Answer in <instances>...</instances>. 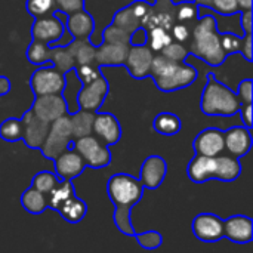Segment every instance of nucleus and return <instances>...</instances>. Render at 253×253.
<instances>
[{"instance_id": "nucleus-1", "label": "nucleus", "mask_w": 253, "mask_h": 253, "mask_svg": "<svg viewBox=\"0 0 253 253\" xmlns=\"http://www.w3.org/2000/svg\"><path fill=\"white\" fill-rule=\"evenodd\" d=\"M107 194L114 205L113 219L117 230L127 237H133L135 230L130 221V212L144 194V185L139 178L127 173H116L107 182Z\"/></svg>"}, {"instance_id": "nucleus-2", "label": "nucleus", "mask_w": 253, "mask_h": 253, "mask_svg": "<svg viewBox=\"0 0 253 253\" xmlns=\"http://www.w3.org/2000/svg\"><path fill=\"white\" fill-rule=\"evenodd\" d=\"M188 52L211 67H221L228 56L221 43V33L218 31L216 19L209 13L199 16L194 22Z\"/></svg>"}, {"instance_id": "nucleus-3", "label": "nucleus", "mask_w": 253, "mask_h": 253, "mask_svg": "<svg viewBox=\"0 0 253 253\" xmlns=\"http://www.w3.org/2000/svg\"><path fill=\"white\" fill-rule=\"evenodd\" d=\"M148 76L154 80L159 90L175 92L191 86L197 80L199 73L194 67L170 61L159 52L153 56Z\"/></svg>"}, {"instance_id": "nucleus-4", "label": "nucleus", "mask_w": 253, "mask_h": 253, "mask_svg": "<svg viewBox=\"0 0 253 253\" xmlns=\"http://www.w3.org/2000/svg\"><path fill=\"white\" fill-rule=\"evenodd\" d=\"M242 102L230 87L221 83L213 73L208 74V83L202 92L200 110L206 116L230 117L239 113Z\"/></svg>"}, {"instance_id": "nucleus-5", "label": "nucleus", "mask_w": 253, "mask_h": 253, "mask_svg": "<svg viewBox=\"0 0 253 253\" xmlns=\"http://www.w3.org/2000/svg\"><path fill=\"white\" fill-rule=\"evenodd\" d=\"M74 142L73 132H71V123H70V114H64L62 117L56 119L50 123L47 136L40 148L42 154L47 160H55L61 153L68 150Z\"/></svg>"}, {"instance_id": "nucleus-6", "label": "nucleus", "mask_w": 253, "mask_h": 253, "mask_svg": "<svg viewBox=\"0 0 253 253\" xmlns=\"http://www.w3.org/2000/svg\"><path fill=\"white\" fill-rule=\"evenodd\" d=\"M73 147L83 157L87 168L102 169L111 163L113 154H111L108 145H105L102 141H99L93 133L82 136L79 139H74Z\"/></svg>"}, {"instance_id": "nucleus-7", "label": "nucleus", "mask_w": 253, "mask_h": 253, "mask_svg": "<svg viewBox=\"0 0 253 253\" xmlns=\"http://www.w3.org/2000/svg\"><path fill=\"white\" fill-rule=\"evenodd\" d=\"M108 92H110V84L102 74H99L96 79L87 83H82V87L77 95L79 110L96 113L105 102Z\"/></svg>"}, {"instance_id": "nucleus-8", "label": "nucleus", "mask_w": 253, "mask_h": 253, "mask_svg": "<svg viewBox=\"0 0 253 253\" xmlns=\"http://www.w3.org/2000/svg\"><path fill=\"white\" fill-rule=\"evenodd\" d=\"M30 86L36 96L61 93L65 86V79L64 74L59 73L55 67L40 65V68H37L33 73L30 79Z\"/></svg>"}, {"instance_id": "nucleus-9", "label": "nucleus", "mask_w": 253, "mask_h": 253, "mask_svg": "<svg viewBox=\"0 0 253 253\" xmlns=\"http://www.w3.org/2000/svg\"><path fill=\"white\" fill-rule=\"evenodd\" d=\"M175 9H176V3L173 0H154V3L148 6V10L142 18L141 27H144L145 30H151V28L170 30L172 25L176 22Z\"/></svg>"}, {"instance_id": "nucleus-10", "label": "nucleus", "mask_w": 253, "mask_h": 253, "mask_svg": "<svg viewBox=\"0 0 253 253\" xmlns=\"http://www.w3.org/2000/svg\"><path fill=\"white\" fill-rule=\"evenodd\" d=\"M64 33H65V24L56 16V13L34 18V24L31 27L33 40L46 44H53L64 37Z\"/></svg>"}, {"instance_id": "nucleus-11", "label": "nucleus", "mask_w": 253, "mask_h": 253, "mask_svg": "<svg viewBox=\"0 0 253 253\" xmlns=\"http://www.w3.org/2000/svg\"><path fill=\"white\" fill-rule=\"evenodd\" d=\"M21 123H22V136H21V139L25 142V145L28 148L40 150L44 139H46V136H47L50 123L39 119L31 111V108L24 113V116L21 117Z\"/></svg>"}, {"instance_id": "nucleus-12", "label": "nucleus", "mask_w": 253, "mask_h": 253, "mask_svg": "<svg viewBox=\"0 0 253 253\" xmlns=\"http://www.w3.org/2000/svg\"><path fill=\"white\" fill-rule=\"evenodd\" d=\"M191 228L193 234L203 243H216L224 237V221L215 213H199Z\"/></svg>"}, {"instance_id": "nucleus-13", "label": "nucleus", "mask_w": 253, "mask_h": 253, "mask_svg": "<svg viewBox=\"0 0 253 253\" xmlns=\"http://www.w3.org/2000/svg\"><path fill=\"white\" fill-rule=\"evenodd\" d=\"M31 111L42 120L52 123L56 119L62 117L67 113V104L61 93H50V95H40L36 96Z\"/></svg>"}, {"instance_id": "nucleus-14", "label": "nucleus", "mask_w": 253, "mask_h": 253, "mask_svg": "<svg viewBox=\"0 0 253 253\" xmlns=\"http://www.w3.org/2000/svg\"><path fill=\"white\" fill-rule=\"evenodd\" d=\"M148 6H150V3H147L145 0H135L130 4H127L126 7L119 9L114 13V18H113L111 24H114L116 27L127 31L130 34L136 28L141 27L142 18L147 13Z\"/></svg>"}, {"instance_id": "nucleus-15", "label": "nucleus", "mask_w": 253, "mask_h": 253, "mask_svg": "<svg viewBox=\"0 0 253 253\" xmlns=\"http://www.w3.org/2000/svg\"><path fill=\"white\" fill-rule=\"evenodd\" d=\"M92 133L105 145H116L122 138V126L116 116L110 113H95Z\"/></svg>"}, {"instance_id": "nucleus-16", "label": "nucleus", "mask_w": 253, "mask_h": 253, "mask_svg": "<svg viewBox=\"0 0 253 253\" xmlns=\"http://www.w3.org/2000/svg\"><path fill=\"white\" fill-rule=\"evenodd\" d=\"M153 56H154V52L147 44L130 46V49L127 52V56H126V61H125L123 65L127 68L129 74L133 79L141 80V79L148 77Z\"/></svg>"}, {"instance_id": "nucleus-17", "label": "nucleus", "mask_w": 253, "mask_h": 253, "mask_svg": "<svg viewBox=\"0 0 253 253\" xmlns=\"http://www.w3.org/2000/svg\"><path fill=\"white\" fill-rule=\"evenodd\" d=\"M168 173V163L162 156H150L144 160L141 166L139 181L147 190H156L159 188Z\"/></svg>"}, {"instance_id": "nucleus-18", "label": "nucleus", "mask_w": 253, "mask_h": 253, "mask_svg": "<svg viewBox=\"0 0 253 253\" xmlns=\"http://www.w3.org/2000/svg\"><path fill=\"white\" fill-rule=\"evenodd\" d=\"M55 172L61 179H74L80 176L86 168L83 157L77 153V150L71 145L68 150L61 153L55 160Z\"/></svg>"}, {"instance_id": "nucleus-19", "label": "nucleus", "mask_w": 253, "mask_h": 253, "mask_svg": "<svg viewBox=\"0 0 253 253\" xmlns=\"http://www.w3.org/2000/svg\"><path fill=\"white\" fill-rule=\"evenodd\" d=\"M130 43L102 42L96 47L95 64L98 67H120L125 64Z\"/></svg>"}, {"instance_id": "nucleus-20", "label": "nucleus", "mask_w": 253, "mask_h": 253, "mask_svg": "<svg viewBox=\"0 0 253 253\" xmlns=\"http://www.w3.org/2000/svg\"><path fill=\"white\" fill-rule=\"evenodd\" d=\"M193 150L196 154L202 156H218L225 150L224 145V130L218 127H206L196 136L193 142Z\"/></svg>"}, {"instance_id": "nucleus-21", "label": "nucleus", "mask_w": 253, "mask_h": 253, "mask_svg": "<svg viewBox=\"0 0 253 253\" xmlns=\"http://www.w3.org/2000/svg\"><path fill=\"white\" fill-rule=\"evenodd\" d=\"M224 237L237 245H248L253 239V221L246 215H234L224 221Z\"/></svg>"}, {"instance_id": "nucleus-22", "label": "nucleus", "mask_w": 253, "mask_h": 253, "mask_svg": "<svg viewBox=\"0 0 253 253\" xmlns=\"http://www.w3.org/2000/svg\"><path fill=\"white\" fill-rule=\"evenodd\" d=\"M224 145H225V150L231 156H234L237 159L245 157L252 148L251 129L245 127V126L230 127L228 130L224 132Z\"/></svg>"}, {"instance_id": "nucleus-23", "label": "nucleus", "mask_w": 253, "mask_h": 253, "mask_svg": "<svg viewBox=\"0 0 253 253\" xmlns=\"http://www.w3.org/2000/svg\"><path fill=\"white\" fill-rule=\"evenodd\" d=\"M187 175L196 184L216 179V156L196 154L187 166Z\"/></svg>"}, {"instance_id": "nucleus-24", "label": "nucleus", "mask_w": 253, "mask_h": 253, "mask_svg": "<svg viewBox=\"0 0 253 253\" xmlns=\"http://www.w3.org/2000/svg\"><path fill=\"white\" fill-rule=\"evenodd\" d=\"M65 28L76 40H89L93 30H95V21L93 16L86 12L84 9L73 12L67 15Z\"/></svg>"}, {"instance_id": "nucleus-25", "label": "nucleus", "mask_w": 253, "mask_h": 253, "mask_svg": "<svg viewBox=\"0 0 253 253\" xmlns=\"http://www.w3.org/2000/svg\"><path fill=\"white\" fill-rule=\"evenodd\" d=\"M64 79H65V86H64L61 95H62V98H64V101L67 104V113L68 114H74L76 111H79L77 95H79V90L82 87V82L76 76L74 68L67 71L64 74Z\"/></svg>"}, {"instance_id": "nucleus-26", "label": "nucleus", "mask_w": 253, "mask_h": 253, "mask_svg": "<svg viewBox=\"0 0 253 253\" xmlns=\"http://www.w3.org/2000/svg\"><path fill=\"white\" fill-rule=\"evenodd\" d=\"M242 173V163L234 156H216V179L224 182L236 181Z\"/></svg>"}, {"instance_id": "nucleus-27", "label": "nucleus", "mask_w": 253, "mask_h": 253, "mask_svg": "<svg viewBox=\"0 0 253 253\" xmlns=\"http://www.w3.org/2000/svg\"><path fill=\"white\" fill-rule=\"evenodd\" d=\"M58 213L64 218V221L70 224H79L87 213V205L84 200L74 194L67 202H64V205L58 209Z\"/></svg>"}, {"instance_id": "nucleus-28", "label": "nucleus", "mask_w": 253, "mask_h": 253, "mask_svg": "<svg viewBox=\"0 0 253 253\" xmlns=\"http://www.w3.org/2000/svg\"><path fill=\"white\" fill-rule=\"evenodd\" d=\"M65 46L70 50V53L73 55V58L76 61V67L83 65V64H95L96 46L93 43H90L89 40L73 39V42H70Z\"/></svg>"}, {"instance_id": "nucleus-29", "label": "nucleus", "mask_w": 253, "mask_h": 253, "mask_svg": "<svg viewBox=\"0 0 253 253\" xmlns=\"http://www.w3.org/2000/svg\"><path fill=\"white\" fill-rule=\"evenodd\" d=\"M71 196H74V187L71 179H62L46 194L47 208L58 212V209L64 205V202H67Z\"/></svg>"}, {"instance_id": "nucleus-30", "label": "nucleus", "mask_w": 253, "mask_h": 253, "mask_svg": "<svg viewBox=\"0 0 253 253\" xmlns=\"http://www.w3.org/2000/svg\"><path fill=\"white\" fill-rule=\"evenodd\" d=\"M153 127L163 136H175L179 133L182 123L181 119L173 113H159L153 120Z\"/></svg>"}, {"instance_id": "nucleus-31", "label": "nucleus", "mask_w": 253, "mask_h": 253, "mask_svg": "<svg viewBox=\"0 0 253 253\" xmlns=\"http://www.w3.org/2000/svg\"><path fill=\"white\" fill-rule=\"evenodd\" d=\"M93 119H95V113H92V111L79 110L74 114H70V123H71L73 138L74 139H79L82 136L92 135Z\"/></svg>"}, {"instance_id": "nucleus-32", "label": "nucleus", "mask_w": 253, "mask_h": 253, "mask_svg": "<svg viewBox=\"0 0 253 253\" xmlns=\"http://www.w3.org/2000/svg\"><path fill=\"white\" fill-rule=\"evenodd\" d=\"M21 205L22 208L33 215H40L47 209L46 194L40 193L39 190L30 187L21 194Z\"/></svg>"}, {"instance_id": "nucleus-33", "label": "nucleus", "mask_w": 253, "mask_h": 253, "mask_svg": "<svg viewBox=\"0 0 253 253\" xmlns=\"http://www.w3.org/2000/svg\"><path fill=\"white\" fill-rule=\"evenodd\" d=\"M27 59L34 64V65H44L50 64V56H52V44H46L37 40H33L31 44L28 46L27 52Z\"/></svg>"}, {"instance_id": "nucleus-34", "label": "nucleus", "mask_w": 253, "mask_h": 253, "mask_svg": "<svg viewBox=\"0 0 253 253\" xmlns=\"http://www.w3.org/2000/svg\"><path fill=\"white\" fill-rule=\"evenodd\" d=\"M50 62L53 64V67L65 74L67 71L76 68V61L73 58V55L70 53V50L67 49V46H58V44H52V56H50Z\"/></svg>"}, {"instance_id": "nucleus-35", "label": "nucleus", "mask_w": 253, "mask_h": 253, "mask_svg": "<svg viewBox=\"0 0 253 253\" xmlns=\"http://www.w3.org/2000/svg\"><path fill=\"white\" fill-rule=\"evenodd\" d=\"M173 39H172L170 30H166V28H151V30H147V46L153 52H156V53H159Z\"/></svg>"}, {"instance_id": "nucleus-36", "label": "nucleus", "mask_w": 253, "mask_h": 253, "mask_svg": "<svg viewBox=\"0 0 253 253\" xmlns=\"http://www.w3.org/2000/svg\"><path fill=\"white\" fill-rule=\"evenodd\" d=\"M200 16V9L196 1H181L176 4L175 9V19L176 22L182 24H194Z\"/></svg>"}, {"instance_id": "nucleus-37", "label": "nucleus", "mask_w": 253, "mask_h": 253, "mask_svg": "<svg viewBox=\"0 0 253 253\" xmlns=\"http://www.w3.org/2000/svg\"><path fill=\"white\" fill-rule=\"evenodd\" d=\"M22 136V123L21 119L9 117L0 125V138L7 142H16Z\"/></svg>"}, {"instance_id": "nucleus-38", "label": "nucleus", "mask_w": 253, "mask_h": 253, "mask_svg": "<svg viewBox=\"0 0 253 253\" xmlns=\"http://www.w3.org/2000/svg\"><path fill=\"white\" fill-rule=\"evenodd\" d=\"M25 7H27L28 13L34 18L53 15L56 12L55 0H27Z\"/></svg>"}, {"instance_id": "nucleus-39", "label": "nucleus", "mask_w": 253, "mask_h": 253, "mask_svg": "<svg viewBox=\"0 0 253 253\" xmlns=\"http://www.w3.org/2000/svg\"><path fill=\"white\" fill-rule=\"evenodd\" d=\"M58 182H59V179L55 173L43 170V172H39L34 175V178L31 181V187L39 190L43 194H47Z\"/></svg>"}, {"instance_id": "nucleus-40", "label": "nucleus", "mask_w": 253, "mask_h": 253, "mask_svg": "<svg viewBox=\"0 0 253 253\" xmlns=\"http://www.w3.org/2000/svg\"><path fill=\"white\" fill-rule=\"evenodd\" d=\"M160 53L165 55L166 58H169L170 61H175V62H184L187 59V56L190 55L185 44L181 42H176V40H172L168 46H165L160 50Z\"/></svg>"}, {"instance_id": "nucleus-41", "label": "nucleus", "mask_w": 253, "mask_h": 253, "mask_svg": "<svg viewBox=\"0 0 253 253\" xmlns=\"http://www.w3.org/2000/svg\"><path fill=\"white\" fill-rule=\"evenodd\" d=\"M138 245L144 249L153 251L163 245V236L159 231H147V233H135L133 236Z\"/></svg>"}, {"instance_id": "nucleus-42", "label": "nucleus", "mask_w": 253, "mask_h": 253, "mask_svg": "<svg viewBox=\"0 0 253 253\" xmlns=\"http://www.w3.org/2000/svg\"><path fill=\"white\" fill-rule=\"evenodd\" d=\"M221 43L227 55L240 53L243 46V37L236 36L233 33H221Z\"/></svg>"}, {"instance_id": "nucleus-43", "label": "nucleus", "mask_w": 253, "mask_h": 253, "mask_svg": "<svg viewBox=\"0 0 253 253\" xmlns=\"http://www.w3.org/2000/svg\"><path fill=\"white\" fill-rule=\"evenodd\" d=\"M130 34L114 24H110L104 28L102 33V42H117V43H129Z\"/></svg>"}, {"instance_id": "nucleus-44", "label": "nucleus", "mask_w": 253, "mask_h": 253, "mask_svg": "<svg viewBox=\"0 0 253 253\" xmlns=\"http://www.w3.org/2000/svg\"><path fill=\"white\" fill-rule=\"evenodd\" d=\"M209 9H212L221 15H225V16L240 12L237 0H212L209 4Z\"/></svg>"}, {"instance_id": "nucleus-45", "label": "nucleus", "mask_w": 253, "mask_h": 253, "mask_svg": "<svg viewBox=\"0 0 253 253\" xmlns=\"http://www.w3.org/2000/svg\"><path fill=\"white\" fill-rule=\"evenodd\" d=\"M191 28L188 24H182V22H175L170 28V34H172V39L176 40V42H181V43H185L190 40L191 37Z\"/></svg>"}, {"instance_id": "nucleus-46", "label": "nucleus", "mask_w": 253, "mask_h": 253, "mask_svg": "<svg viewBox=\"0 0 253 253\" xmlns=\"http://www.w3.org/2000/svg\"><path fill=\"white\" fill-rule=\"evenodd\" d=\"M55 4L56 10L64 12L65 15L84 9V0H55Z\"/></svg>"}, {"instance_id": "nucleus-47", "label": "nucleus", "mask_w": 253, "mask_h": 253, "mask_svg": "<svg viewBox=\"0 0 253 253\" xmlns=\"http://www.w3.org/2000/svg\"><path fill=\"white\" fill-rule=\"evenodd\" d=\"M252 89L253 82L252 79L242 80L237 87V96L242 104H252Z\"/></svg>"}, {"instance_id": "nucleus-48", "label": "nucleus", "mask_w": 253, "mask_h": 253, "mask_svg": "<svg viewBox=\"0 0 253 253\" xmlns=\"http://www.w3.org/2000/svg\"><path fill=\"white\" fill-rule=\"evenodd\" d=\"M129 43H130V46H142V44H147V30L144 27L136 28L133 33H130Z\"/></svg>"}, {"instance_id": "nucleus-49", "label": "nucleus", "mask_w": 253, "mask_h": 253, "mask_svg": "<svg viewBox=\"0 0 253 253\" xmlns=\"http://www.w3.org/2000/svg\"><path fill=\"white\" fill-rule=\"evenodd\" d=\"M252 104H242L239 113L243 122V126L248 129H252Z\"/></svg>"}, {"instance_id": "nucleus-50", "label": "nucleus", "mask_w": 253, "mask_h": 253, "mask_svg": "<svg viewBox=\"0 0 253 253\" xmlns=\"http://www.w3.org/2000/svg\"><path fill=\"white\" fill-rule=\"evenodd\" d=\"M240 12H242L240 24H242V28H243L245 34H252V25H253L252 9H251V10H240Z\"/></svg>"}, {"instance_id": "nucleus-51", "label": "nucleus", "mask_w": 253, "mask_h": 253, "mask_svg": "<svg viewBox=\"0 0 253 253\" xmlns=\"http://www.w3.org/2000/svg\"><path fill=\"white\" fill-rule=\"evenodd\" d=\"M252 39L253 34H246V36L243 37V46H242V50H240V53L245 56V59H246L248 62H252L253 61Z\"/></svg>"}, {"instance_id": "nucleus-52", "label": "nucleus", "mask_w": 253, "mask_h": 253, "mask_svg": "<svg viewBox=\"0 0 253 253\" xmlns=\"http://www.w3.org/2000/svg\"><path fill=\"white\" fill-rule=\"evenodd\" d=\"M10 87H12L10 80L6 76H0V96L7 95L10 92Z\"/></svg>"}, {"instance_id": "nucleus-53", "label": "nucleus", "mask_w": 253, "mask_h": 253, "mask_svg": "<svg viewBox=\"0 0 253 253\" xmlns=\"http://www.w3.org/2000/svg\"><path fill=\"white\" fill-rule=\"evenodd\" d=\"M240 10H251L252 9V0H237Z\"/></svg>"}, {"instance_id": "nucleus-54", "label": "nucleus", "mask_w": 253, "mask_h": 253, "mask_svg": "<svg viewBox=\"0 0 253 253\" xmlns=\"http://www.w3.org/2000/svg\"><path fill=\"white\" fill-rule=\"evenodd\" d=\"M194 1L199 4V7H209L212 0H194Z\"/></svg>"}]
</instances>
